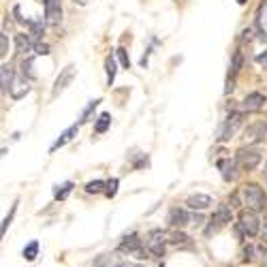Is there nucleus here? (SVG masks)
Instances as JSON below:
<instances>
[{
	"label": "nucleus",
	"mask_w": 267,
	"mask_h": 267,
	"mask_svg": "<svg viewBox=\"0 0 267 267\" xmlns=\"http://www.w3.org/2000/svg\"><path fill=\"white\" fill-rule=\"evenodd\" d=\"M118 186H120V180L118 177H111V180L107 182V186H105V197H109V199H113L118 195Z\"/></svg>",
	"instance_id": "obj_30"
},
{
	"label": "nucleus",
	"mask_w": 267,
	"mask_h": 267,
	"mask_svg": "<svg viewBox=\"0 0 267 267\" xmlns=\"http://www.w3.org/2000/svg\"><path fill=\"white\" fill-rule=\"evenodd\" d=\"M9 54V35H7V32H3V35H0V56H5Z\"/></svg>",
	"instance_id": "obj_33"
},
{
	"label": "nucleus",
	"mask_w": 267,
	"mask_h": 267,
	"mask_svg": "<svg viewBox=\"0 0 267 267\" xmlns=\"http://www.w3.org/2000/svg\"><path fill=\"white\" fill-rule=\"evenodd\" d=\"M239 197L244 201V205H248V209H252V212H263L267 207V197L258 184H244L239 190Z\"/></svg>",
	"instance_id": "obj_1"
},
{
	"label": "nucleus",
	"mask_w": 267,
	"mask_h": 267,
	"mask_svg": "<svg viewBox=\"0 0 267 267\" xmlns=\"http://www.w3.org/2000/svg\"><path fill=\"white\" fill-rule=\"evenodd\" d=\"M24 258H26V261H35V258H37V254H39V241L37 239H32L30 241V244L26 246V248H24Z\"/></svg>",
	"instance_id": "obj_28"
},
{
	"label": "nucleus",
	"mask_w": 267,
	"mask_h": 267,
	"mask_svg": "<svg viewBox=\"0 0 267 267\" xmlns=\"http://www.w3.org/2000/svg\"><path fill=\"white\" fill-rule=\"evenodd\" d=\"M241 64H244V54L239 50L233 54V60H231V71H229V77H235L237 73L241 71Z\"/></svg>",
	"instance_id": "obj_25"
},
{
	"label": "nucleus",
	"mask_w": 267,
	"mask_h": 267,
	"mask_svg": "<svg viewBox=\"0 0 267 267\" xmlns=\"http://www.w3.org/2000/svg\"><path fill=\"white\" fill-rule=\"evenodd\" d=\"M188 235H186V233H182V231H171L169 233V241H171V244H175V246H182V244H188Z\"/></svg>",
	"instance_id": "obj_29"
},
{
	"label": "nucleus",
	"mask_w": 267,
	"mask_h": 267,
	"mask_svg": "<svg viewBox=\"0 0 267 267\" xmlns=\"http://www.w3.org/2000/svg\"><path fill=\"white\" fill-rule=\"evenodd\" d=\"M120 252H128V254H135L139 261H143V258H148V254H145V250H143V244H141V239L137 233H131V235H126L122 241H120V246H118Z\"/></svg>",
	"instance_id": "obj_6"
},
{
	"label": "nucleus",
	"mask_w": 267,
	"mask_h": 267,
	"mask_svg": "<svg viewBox=\"0 0 267 267\" xmlns=\"http://www.w3.org/2000/svg\"><path fill=\"white\" fill-rule=\"evenodd\" d=\"M13 82H15L13 67H11V64H3V67H0V90H3V94L11 92Z\"/></svg>",
	"instance_id": "obj_16"
},
{
	"label": "nucleus",
	"mask_w": 267,
	"mask_h": 267,
	"mask_svg": "<svg viewBox=\"0 0 267 267\" xmlns=\"http://www.w3.org/2000/svg\"><path fill=\"white\" fill-rule=\"evenodd\" d=\"M250 41H252V30L246 28L244 32H241V43H250Z\"/></svg>",
	"instance_id": "obj_37"
},
{
	"label": "nucleus",
	"mask_w": 267,
	"mask_h": 267,
	"mask_svg": "<svg viewBox=\"0 0 267 267\" xmlns=\"http://www.w3.org/2000/svg\"><path fill=\"white\" fill-rule=\"evenodd\" d=\"M30 92V79H26V77H18L13 82V86H11V99L13 101H20V99H24V96H26Z\"/></svg>",
	"instance_id": "obj_13"
},
{
	"label": "nucleus",
	"mask_w": 267,
	"mask_h": 267,
	"mask_svg": "<svg viewBox=\"0 0 267 267\" xmlns=\"http://www.w3.org/2000/svg\"><path fill=\"white\" fill-rule=\"evenodd\" d=\"M45 22L47 20H32L28 26H30V37L35 39V43L41 41V37L45 35Z\"/></svg>",
	"instance_id": "obj_21"
},
{
	"label": "nucleus",
	"mask_w": 267,
	"mask_h": 267,
	"mask_svg": "<svg viewBox=\"0 0 267 267\" xmlns=\"http://www.w3.org/2000/svg\"><path fill=\"white\" fill-rule=\"evenodd\" d=\"M248 143H267V122H254L244 131Z\"/></svg>",
	"instance_id": "obj_8"
},
{
	"label": "nucleus",
	"mask_w": 267,
	"mask_h": 267,
	"mask_svg": "<svg viewBox=\"0 0 267 267\" xmlns=\"http://www.w3.org/2000/svg\"><path fill=\"white\" fill-rule=\"evenodd\" d=\"M186 205H188L190 209H195V212H203V209H207L209 205H212V197L197 192V195H190L188 199H186Z\"/></svg>",
	"instance_id": "obj_14"
},
{
	"label": "nucleus",
	"mask_w": 267,
	"mask_h": 267,
	"mask_svg": "<svg viewBox=\"0 0 267 267\" xmlns=\"http://www.w3.org/2000/svg\"><path fill=\"white\" fill-rule=\"evenodd\" d=\"M116 56H118L120 64H122V69H131V58H128V54H126L124 47H118V50H116Z\"/></svg>",
	"instance_id": "obj_31"
},
{
	"label": "nucleus",
	"mask_w": 267,
	"mask_h": 267,
	"mask_svg": "<svg viewBox=\"0 0 267 267\" xmlns=\"http://www.w3.org/2000/svg\"><path fill=\"white\" fill-rule=\"evenodd\" d=\"M35 52L39 56H50V45L43 43V41H39V43H35Z\"/></svg>",
	"instance_id": "obj_34"
},
{
	"label": "nucleus",
	"mask_w": 267,
	"mask_h": 267,
	"mask_svg": "<svg viewBox=\"0 0 267 267\" xmlns=\"http://www.w3.org/2000/svg\"><path fill=\"white\" fill-rule=\"evenodd\" d=\"M15 212H18V201H15V203H13V207H11V212H9V216H7V218H5V220H3V229H0V233H3V235H5V233H7V229H9V224H11V220H13V216H15Z\"/></svg>",
	"instance_id": "obj_32"
},
{
	"label": "nucleus",
	"mask_w": 267,
	"mask_h": 267,
	"mask_svg": "<svg viewBox=\"0 0 267 267\" xmlns=\"http://www.w3.org/2000/svg\"><path fill=\"white\" fill-rule=\"evenodd\" d=\"M265 265H267V258H265Z\"/></svg>",
	"instance_id": "obj_44"
},
{
	"label": "nucleus",
	"mask_w": 267,
	"mask_h": 267,
	"mask_svg": "<svg viewBox=\"0 0 267 267\" xmlns=\"http://www.w3.org/2000/svg\"><path fill=\"white\" fill-rule=\"evenodd\" d=\"M73 186H75L73 182L56 184V186H54V199H56V201H64V199H67L71 192H73Z\"/></svg>",
	"instance_id": "obj_20"
},
{
	"label": "nucleus",
	"mask_w": 267,
	"mask_h": 267,
	"mask_svg": "<svg viewBox=\"0 0 267 267\" xmlns=\"http://www.w3.org/2000/svg\"><path fill=\"white\" fill-rule=\"evenodd\" d=\"M248 3V0H237V5H246Z\"/></svg>",
	"instance_id": "obj_42"
},
{
	"label": "nucleus",
	"mask_w": 267,
	"mask_h": 267,
	"mask_svg": "<svg viewBox=\"0 0 267 267\" xmlns=\"http://www.w3.org/2000/svg\"><path fill=\"white\" fill-rule=\"evenodd\" d=\"M109 126H111V116H109V113H101V116L96 118V122H94V133L103 135V133L109 131Z\"/></svg>",
	"instance_id": "obj_22"
},
{
	"label": "nucleus",
	"mask_w": 267,
	"mask_h": 267,
	"mask_svg": "<svg viewBox=\"0 0 267 267\" xmlns=\"http://www.w3.org/2000/svg\"><path fill=\"white\" fill-rule=\"evenodd\" d=\"M167 222L175 226V229H180V226H186L188 222H192V216L182 207H171L169 209V216H167Z\"/></svg>",
	"instance_id": "obj_12"
},
{
	"label": "nucleus",
	"mask_w": 267,
	"mask_h": 267,
	"mask_svg": "<svg viewBox=\"0 0 267 267\" xmlns=\"http://www.w3.org/2000/svg\"><path fill=\"white\" fill-rule=\"evenodd\" d=\"M263 239L267 241V220H265V231H263Z\"/></svg>",
	"instance_id": "obj_41"
},
{
	"label": "nucleus",
	"mask_w": 267,
	"mask_h": 267,
	"mask_svg": "<svg viewBox=\"0 0 267 267\" xmlns=\"http://www.w3.org/2000/svg\"><path fill=\"white\" fill-rule=\"evenodd\" d=\"M263 175H265V180H267V165H265V171H263Z\"/></svg>",
	"instance_id": "obj_43"
},
{
	"label": "nucleus",
	"mask_w": 267,
	"mask_h": 267,
	"mask_svg": "<svg viewBox=\"0 0 267 267\" xmlns=\"http://www.w3.org/2000/svg\"><path fill=\"white\" fill-rule=\"evenodd\" d=\"M75 79V67L73 64H69V67H64L60 71V75L56 77V82H54V88H52V99H56L60 92H64L69 88V84Z\"/></svg>",
	"instance_id": "obj_7"
},
{
	"label": "nucleus",
	"mask_w": 267,
	"mask_h": 267,
	"mask_svg": "<svg viewBox=\"0 0 267 267\" xmlns=\"http://www.w3.org/2000/svg\"><path fill=\"white\" fill-rule=\"evenodd\" d=\"M148 165H150V158L143 154V156H141L139 160H137V163H135L133 167H135V169H143V167H148Z\"/></svg>",
	"instance_id": "obj_35"
},
{
	"label": "nucleus",
	"mask_w": 267,
	"mask_h": 267,
	"mask_svg": "<svg viewBox=\"0 0 267 267\" xmlns=\"http://www.w3.org/2000/svg\"><path fill=\"white\" fill-rule=\"evenodd\" d=\"M79 133V124H73V126H69L67 131H64L58 139H56L54 143H52V148H50V152H56V150H60V148H64V145H67L73 137H75Z\"/></svg>",
	"instance_id": "obj_17"
},
{
	"label": "nucleus",
	"mask_w": 267,
	"mask_h": 267,
	"mask_svg": "<svg viewBox=\"0 0 267 267\" xmlns=\"http://www.w3.org/2000/svg\"><path fill=\"white\" fill-rule=\"evenodd\" d=\"M258 62H261V64H265V67H267V52L265 54H261V56H258V58H256Z\"/></svg>",
	"instance_id": "obj_39"
},
{
	"label": "nucleus",
	"mask_w": 267,
	"mask_h": 267,
	"mask_svg": "<svg viewBox=\"0 0 267 267\" xmlns=\"http://www.w3.org/2000/svg\"><path fill=\"white\" fill-rule=\"evenodd\" d=\"M22 75L26 79H35L37 77V71H35V60L32 58H26L22 62Z\"/></svg>",
	"instance_id": "obj_26"
},
{
	"label": "nucleus",
	"mask_w": 267,
	"mask_h": 267,
	"mask_svg": "<svg viewBox=\"0 0 267 267\" xmlns=\"http://www.w3.org/2000/svg\"><path fill=\"white\" fill-rule=\"evenodd\" d=\"M241 122H244V113H241V111H231L229 116L222 120V124L218 126V131H216V141H218V143L229 141L231 137L237 133V128L241 126Z\"/></svg>",
	"instance_id": "obj_3"
},
{
	"label": "nucleus",
	"mask_w": 267,
	"mask_h": 267,
	"mask_svg": "<svg viewBox=\"0 0 267 267\" xmlns=\"http://www.w3.org/2000/svg\"><path fill=\"white\" fill-rule=\"evenodd\" d=\"M235 90V77H229L226 79V88H224V94H231Z\"/></svg>",
	"instance_id": "obj_36"
},
{
	"label": "nucleus",
	"mask_w": 267,
	"mask_h": 267,
	"mask_svg": "<svg viewBox=\"0 0 267 267\" xmlns=\"http://www.w3.org/2000/svg\"><path fill=\"white\" fill-rule=\"evenodd\" d=\"M235 163L241 171H252L261 163V152L256 148H239L235 154Z\"/></svg>",
	"instance_id": "obj_4"
},
{
	"label": "nucleus",
	"mask_w": 267,
	"mask_h": 267,
	"mask_svg": "<svg viewBox=\"0 0 267 267\" xmlns=\"http://www.w3.org/2000/svg\"><path fill=\"white\" fill-rule=\"evenodd\" d=\"M216 167H218V171H220L224 182H235V177H237V163H235V160L220 158L216 163Z\"/></svg>",
	"instance_id": "obj_11"
},
{
	"label": "nucleus",
	"mask_w": 267,
	"mask_h": 267,
	"mask_svg": "<svg viewBox=\"0 0 267 267\" xmlns=\"http://www.w3.org/2000/svg\"><path fill=\"white\" fill-rule=\"evenodd\" d=\"M165 241H169V233L163 229H152L145 239V248L154 256H165Z\"/></svg>",
	"instance_id": "obj_5"
},
{
	"label": "nucleus",
	"mask_w": 267,
	"mask_h": 267,
	"mask_svg": "<svg viewBox=\"0 0 267 267\" xmlns=\"http://www.w3.org/2000/svg\"><path fill=\"white\" fill-rule=\"evenodd\" d=\"M35 50V39L30 35H18L15 37V54H28Z\"/></svg>",
	"instance_id": "obj_18"
},
{
	"label": "nucleus",
	"mask_w": 267,
	"mask_h": 267,
	"mask_svg": "<svg viewBox=\"0 0 267 267\" xmlns=\"http://www.w3.org/2000/svg\"><path fill=\"white\" fill-rule=\"evenodd\" d=\"M256 26L261 32H265V28H267V0H263L256 11Z\"/></svg>",
	"instance_id": "obj_23"
},
{
	"label": "nucleus",
	"mask_w": 267,
	"mask_h": 267,
	"mask_svg": "<svg viewBox=\"0 0 267 267\" xmlns=\"http://www.w3.org/2000/svg\"><path fill=\"white\" fill-rule=\"evenodd\" d=\"M237 235L239 237H254L261 231V220H258L256 212L252 209H241L237 216Z\"/></svg>",
	"instance_id": "obj_2"
},
{
	"label": "nucleus",
	"mask_w": 267,
	"mask_h": 267,
	"mask_svg": "<svg viewBox=\"0 0 267 267\" xmlns=\"http://www.w3.org/2000/svg\"><path fill=\"white\" fill-rule=\"evenodd\" d=\"M231 218H233V214H231V207H226V205H222V207H218L216 209V214L212 216V226L207 229V233H212V229H218V226H222V224H226V222H231Z\"/></svg>",
	"instance_id": "obj_15"
},
{
	"label": "nucleus",
	"mask_w": 267,
	"mask_h": 267,
	"mask_svg": "<svg viewBox=\"0 0 267 267\" xmlns=\"http://www.w3.org/2000/svg\"><path fill=\"white\" fill-rule=\"evenodd\" d=\"M73 3L79 5V7H86V5H88V0H73Z\"/></svg>",
	"instance_id": "obj_40"
},
{
	"label": "nucleus",
	"mask_w": 267,
	"mask_h": 267,
	"mask_svg": "<svg viewBox=\"0 0 267 267\" xmlns=\"http://www.w3.org/2000/svg\"><path fill=\"white\" fill-rule=\"evenodd\" d=\"M265 96L261 92H250L244 101H241V109L248 111V113H256V111H261L265 107Z\"/></svg>",
	"instance_id": "obj_10"
},
{
	"label": "nucleus",
	"mask_w": 267,
	"mask_h": 267,
	"mask_svg": "<svg viewBox=\"0 0 267 267\" xmlns=\"http://www.w3.org/2000/svg\"><path fill=\"white\" fill-rule=\"evenodd\" d=\"M105 186H107V182L92 180V182L86 184V192H88V195H99V192H105Z\"/></svg>",
	"instance_id": "obj_27"
},
{
	"label": "nucleus",
	"mask_w": 267,
	"mask_h": 267,
	"mask_svg": "<svg viewBox=\"0 0 267 267\" xmlns=\"http://www.w3.org/2000/svg\"><path fill=\"white\" fill-rule=\"evenodd\" d=\"M99 105H101V99H94V101H90V103H88V105H86V109L82 111V116H79V122H77V124L82 126L84 122H88V118L92 116V113H94V109L99 107Z\"/></svg>",
	"instance_id": "obj_24"
},
{
	"label": "nucleus",
	"mask_w": 267,
	"mask_h": 267,
	"mask_svg": "<svg viewBox=\"0 0 267 267\" xmlns=\"http://www.w3.org/2000/svg\"><path fill=\"white\" fill-rule=\"evenodd\" d=\"M43 7H45L47 24L58 26V24L62 22V5H60V0H43Z\"/></svg>",
	"instance_id": "obj_9"
},
{
	"label": "nucleus",
	"mask_w": 267,
	"mask_h": 267,
	"mask_svg": "<svg viewBox=\"0 0 267 267\" xmlns=\"http://www.w3.org/2000/svg\"><path fill=\"white\" fill-rule=\"evenodd\" d=\"M244 254H246V261H252V254H254V248H252V246H246V248H244Z\"/></svg>",
	"instance_id": "obj_38"
},
{
	"label": "nucleus",
	"mask_w": 267,
	"mask_h": 267,
	"mask_svg": "<svg viewBox=\"0 0 267 267\" xmlns=\"http://www.w3.org/2000/svg\"><path fill=\"white\" fill-rule=\"evenodd\" d=\"M160 267H165V265H160Z\"/></svg>",
	"instance_id": "obj_45"
},
{
	"label": "nucleus",
	"mask_w": 267,
	"mask_h": 267,
	"mask_svg": "<svg viewBox=\"0 0 267 267\" xmlns=\"http://www.w3.org/2000/svg\"><path fill=\"white\" fill-rule=\"evenodd\" d=\"M105 73H107V86L111 88L113 82H116V75H118V64H116V58H113V56H107V58H105Z\"/></svg>",
	"instance_id": "obj_19"
}]
</instances>
